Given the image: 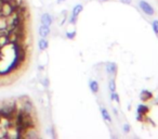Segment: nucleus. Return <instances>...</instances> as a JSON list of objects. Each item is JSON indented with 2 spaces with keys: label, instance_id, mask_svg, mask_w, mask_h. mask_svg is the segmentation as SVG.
I'll use <instances>...</instances> for the list:
<instances>
[{
  "label": "nucleus",
  "instance_id": "f257e3e1",
  "mask_svg": "<svg viewBox=\"0 0 158 139\" xmlns=\"http://www.w3.org/2000/svg\"><path fill=\"white\" fill-rule=\"evenodd\" d=\"M139 7H140L141 11L144 14H146V15L153 16L154 14H155L154 8L152 7L151 3H148L147 1H145V0H140V1H139Z\"/></svg>",
  "mask_w": 158,
  "mask_h": 139
},
{
  "label": "nucleus",
  "instance_id": "f03ea898",
  "mask_svg": "<svg viewBox=\"0 0 158 139\" xmlns=\"http://www.w3.org/2000/svg\"><path fill=\"white\" fill-rule=\"evenodd\" d=\"M82 10H84V6L80 5V3H78V5L75 6L72 10V14H70L69 19H68V22H69L70 24H76L77 18H78L79 14L82 12Z\"/></svg>",
  "mask_w": 158,
  "mask_h": 139
},
{
  "label": "nucleus",
  "instance_id": "7ed1b4c3",
  "mask_svg": "<svg viewBox=\"0 0 158 139\" xmlns=\"http://www.w3.org/2000/svg\"><path fill=\"white\" fill-rule=\"evenodd\" d=\"M52 23H53V18H52V15H51L50 13H48V12H44V13L41 14V16H40V24L51 27Z\"/></svg>",
  "mask_w": 158,
  "mask_h": 139
},
{
  "label": "nucleus",
  "instance_id": "20e7f679",
  "mask_svg": "<svg viewBox=\"0 0 158 139\" xmlns=\"http://www.w3.org/2000/svg\"><path fill=\"white\" fill-rule=\"evenodd\" d=\"M105 70L110 75H116L118 66L115 62H106L105 63Z\"/></svg>",
  "mask_w": 158,
  "mask_h": 139
},
{
  "label": "nucleus",
  "instance_id": "39448f33",
  "mask_svg": "<svg viewBox=\"0 0 158 139\" xmlns=\"http://www.w3.org/2000/svg\"><path fill=\"white\" fill-rule=\"evenodd\" d=\"M148 112H149V106H147V104H144V103L138 104V106H136V113H138V115H140V116H145V115H147Z\"/></svg>",
  "mask_w": 158,
  "mask_h": 139
},
{
  "label": "nucleus",
  "instance_id": "423d86ee",
  "mask_svg": "<svg viewBox=\"0 0 158 139\" xmlns=\"http://www.w3.org/2000/svg\"><path fill=\"white\" fill-rule=\"evenodd\" d=\"M50 32H51L50 26H46V25H42V24H40L39 28H38V34H39V36L44 38L48 37V36L50 35Z\"/></svg>",
  "mask_w": 158,
  "mask_h": 139
},
{
  "label": "nucleus",
  "instance_id": "0eeeda50",
  "mask_svg": "<svg viewBox=\"0 0 158 139\" xmlns=\"http://www.w3.org/2000/svg\"><path fill=\"white\" fill-rule=\"evenodd\" d=\"M140 99L142 100V101H144V102L149 101V100L153 99V93H151V91L147 90V89H144V90L141 91Z\"/></svg>",
  "mask_w": 158,
  "mask_h": 139
},
{
  "label": "nucleus",
  "instance_id": "6e6552de",
  "mask_svg": "<svg viewBox=\"0 0 158 139\" xmlns=\"http://www.w3.org/2000/svg\"><path fill=\"white\" fill-rule=\"evenodd\" d=\"M48 64V54L44 51H41L40 54L38 55V65L40 66H46Z\"/></svg>",
  "mask_w": 158,
  "mask_h": 139
},
{
  "label": "nucleus",
  "instance_id": "1a4fd4ad",
  "mask_svg": "<svg viewBox=\"0 0 158 139\" xmlns=\"http://www.w3.org/2000/svg\"><path fill=\"white\" fill-rule=\"evenodd\" d=\"M89 88H90L91 93H94V95H97V93H99V90H100L99 83H98L95 80H89Z\"/></svg>",
  "mask_w": 158,
  "mask_h": 139
},
{
  "label": "nucleus",
  "instance_id": "9d476101",
  "mask_svg": "<svg viewBox=\"0 0 158 139\" xmlns=\"http://www.w3.org/2000/svg\"><path fill=\"white\" fill-rule=\"evenodd\" d=\"M100 112H101V115H102V117H103L104 121L107 122V123H112L113 122L112 116H110V114L107 111V109H105L104 106H101V108H100Z\"/></svg>",
  "mask_w": 158,
  "mask_h": 139
},
{
  "label": "nucleus",
  "instance_id": "9b49d317",
  "mask_svg": "<svg viewBox=\"0 0 158 139\" xmlns=\"http://www.w3.org/2000/svg\"><path fill=\"white\" fill-rule=\"evenodd\" d=\"M49 47V41L47 38L40 37V39L38 40V49L40 51H46Z\"/></svg>",
  "mask_w": 158,
  "mask_h": 139
},
{
  "label": "nucleus",
  "instance_id": "f8f14e48",
  "mask_svg": "<svg viewBox=\"0 0 158 139\" xmlns=\"http://www.w3.org/2000/svg\"><path fill=\"white\" fill-rule=\"evenodd\" d=\"M8 28V22H7V16H3L0 14V31Z\"/></svg>",
  "mask_w": 158,
  "mask_h": 139
},
{
  "label": "nucleus",
  "instance_id": "ddd939ff",
  "mask_svg": "<svg viewBox=\"0 0 158 139\" xmlns=\"http://www.w3.org/2000/svg\"><path fill=\"white\" fill-rule=\"evenodd\" d=\"M116 88H117L116 80H115V78L110 80V82H108V89H110V93H114V91H116Z\"/></svg>",
  "mask_w": 158,
  "mask_h": 139
},
{
  "label": "nucleus",
  "instance_id": "4468645a",
  "mask_svg": "<svg viewBox=\"0 0 158 139\" xmlns=\"http://www.w3.org/2000/svg\"><path fill=\"white\" fill-rule=\"evenodd\" d=\"M110 101H115L117 102V103H120V98H119V95L116 93V91H114V93H110Z\"/></svg>",
  "mask_w": 158,
  "mask_h": 139
},
{
  "label": "nucleus",
  "instance_id": "2eb2a0df",
  "mask_svg": "<svg viewBox=\"0 0 158 139\" xmlns=\"http://www.w3.org/2000/svg\"><path fill=\"white\" fill-rule=\"evenodd\" d=\"M40 84L42 85V87H44V89L48 88L49 85H50V82H49V78L47 77V76H46V77H44H44L41 78V80H40Z\"/></svg>",
  "mask_w": 158,
  "mask_h": 139
},
{
  "label": "nucleus",
  "instance_id": "dca6fc26",
  "mask_svg": "<svg viewBox=\"0 0 158 139\" xmlns=\"http://www.w3.org/2000/svg\"><path fill=\"white\" fill-rule=\"evenodd\" d=\"M152 28H153L154 33L156 35H158V20H154L153 23H152Z\"/></svg>",
  "mask_w": 158,
  "mask_h": 139
},
{
  "label": "nucleus",
  "instance_id": "f3484780",
  "mask_svg": "<svg viewBox=\"0 0 158 139\" xmlns=\"http://www.w3.org/2000/svg\"><path fill=\"white\" fill-rule=\"evenodd\" d=\"M75 37H76V31H73V32H66V38H67V39L73 40Z\"/></svg>",
  "mask_w": 158,
  "mask_h": 139
},
{
  "label": "nucleus",
  "instance_id": "a211bd4d",
  "mask_svg": "<svg viewBox=\"0 0 158 139\" xmlns=\"http://www.w3.org/2000/svg\"><path fill=\"white\" fill-rule=\"evenodd\" d=\"M123 132H126V134H128V132H131V126H130V124H128V123L123 124Z\"/></svg>",
  "mask_w": 158,
  "mask_h": 139
},
{
  "label": "nucleus",
  "instance_id": "6ab92c4d",
  "mask_svg": "<svg viewBox=\"0 0 158 139\" xmlns=\"http://www.w3.org/2000/svg\"><path fill=\"white\" fill-rule=\"evenodd\" d=\"M119 1H120L121 3H123V5H127V6L132 3V0H119Z\"/></svg>",
  "mask_w": 158,
  "mask_h": 139
},
{
  "label": "nucleus",
  "instance_id": "aec40b11",
  "mask_svg": "<svg viewBox=\"0 0 158 139\" xmlns=\"http://www.w3.org/2000/svg\"><path fill=\"white\" fill-rule=\"evenodd\" d=\"M66 0H56V3L57 5H61V3H63V2H65Z\"/></svg>",
  "mask_w": 158,
  "mask_h": 139
},
{
  "label": "nucleus",
  "instance_id": "412c9836",
  "mask_svg": "<svg viewBox=\"0 0 158 139\" xmlns=\"http://www.w3.org/2000/svg\"><path fill=\"white\" fill-rule=\"evenodd\" d=\"M101 1H103V2H105V1H110V0H101Z\"/></svg>",
  "mask_w": 158,
  "mask_h": 139
},
{
  "label": "nucleus",
  "instance_id": "4be33fe9",
  "mask_svg": "<svg viewBox=\"0 0 158 139\" xmlns=\"http://www.w3.org/2000/svg\"><path fill=\"white\" fill-rule=\"evenodd\" d=\"M0 119H1V116H0Z\"/></svg>",
  "mask_w": 158,
  "mask_h": 139
}]
</instances>
